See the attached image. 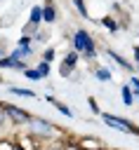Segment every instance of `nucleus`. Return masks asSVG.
I'll return each instance as SVG.
<instances>
[{
    "instance_id": "3",
    "label": "nucleus",
    "mask_w": 139,
    "mask_h": 150,
    "mask_svg": "<svg viewBox=\"0 0 139 150\" xmlns=\"http://www.w3.org/2000/svg\"><path fill=\"white\" fill-rule=\"evenodd\" d=\"M101 117H104V122H106L108 127H113V129H118V131H127V134L139 136V127H137L134 122L123 120V117H115V115H108V112H101Z\"/></svg>"
},
{
    "instance_id": "11",
    "label": "nucleus",
    "mask_w": 139,
    "mask_h": 150,
    "mask_svg": "<svg viewBox=\"0 0 139 150\" xmlns=\"http://www.w3.org/2000/svg\"><path fill=\"white\" fill-rule=\"evenodd\" d=\"M120 94H123V103H125V105H132V101H134V94H132V87H130L127 82L123 84Z\"/></svg>"
},
{
    "instance_id": "27",
    "label": "nucleus",
    "mask_w": 139,
    "mask_h": 150,
    "mask_svg": "<svg viewBox=\"0 0 139 150\" xmlns=\"http://www.w3.org/2000/svg\"><path fill=\"white\" fill-rule=\"evenodd\" d=\"M45 150H64V148H59V145H54V148H45Z\"/></svg>"
},
{
    "instance_id": "18",
    "label": "nucleus",
    "mask_w": 139,
    "mask_h": 150,
    "mask_svg": "<svg viewBox=\"0 0 139 150\" xmlns=\"http://www.w3.org/2000/svg\"><path fill=\"white\" fill-rule=\"evenodd\" d=\"M35 70H38V73H40V75H42V77H45V75H49V63H45V61H40V63H38V68H35Z\"/></svg>"
},
{
    "instance_id": "26",
    "label": "nucleus",
    "mask_w": 139,
    "mask_h": 150,
    "mask_svg": "<svg viewBox=\"0 0 139 150\" xmlns=\"http://www.w3.org/2000/svg\"><path fill=\"white\" fill-rule=\"evenodd\" d=\"M9 150H24V148H21V145H16V143H12V145H9Z\"/></svg>"
},
{
    "instance_id": "16",
    "label": "nucleus",
    "mask_w": 139,
    "mask_h": 150,
    "mask_svg": "<svg viewBox=\"0 0 139 150\" xmlns=\"http://www.w3.org/2000/svg\"><path fill=\"white\" fill-rule=\"evenodd\" d=\"M24 75H26V80H33V82H38V80H42V75L35 70V68H26L24 70Z\"/></svg>"
},
{
    "instance_id": "2",
    "label": "nucleus",
    "mask_w": 139,
    "mask_h": 150,
    "mask_svg": "<svg viewBox=\"0 0 139 150\" xmlns=\"http://www.w3.org/2000/svg\"><path fill=\"white\" fill-rule=\"evenodd\" d=\"M28 129H31V138H54L57 131H59L57 124H52L47 120H40V117H31Z\"/></svg>"
},
{
    "instance_id": "9",
    "label": "nucleus",
    "mask_w": 139,
    "mask_h": 150,
    "mask_svg": "<svg viewBox=\"0 0 139 150\" xmlns=\"http://www.w3.org/2000/svg\"><path fill=\"white\" fill-rule=\"evenodd\" d=\"M28 23H33V26H40V23H42V5H33Z\"/></svg>"
},
{
    "instance_id": "15",
    "label": "nucleus",
    "mask_w": 139,
    "mask_h": 150,
    "mask_svg": "<svg viewBox=\"0 0 139 150\" xmlns=\"http://www.w3.org/2000/svg\"><path fill=\"white\" fill-rule=\"evenodd\" d=\"M94 75H97L99 82H111V70H108V68H97Z\"/></svg>"
},
{
    "instance_id": "8",
    "label": "nucleus",
    "mask_w": 139,
    "mask_h": 150,
    "mask_svg": "<svg viewBox=\"0 0 139 150\" xmlns=\"http://www.w3.org/2000/svg\"><path fill=\"white\" fill-rule=\"evenodd\" d=\"M106 54H108V56H111V59H113V61H115L120 68H125V70H132V63H130L127 59H123L118 52H113V49H106Z\"/></svg>"
},
{
    "instance_id": "21",
    "label": "nucleus",
    "mask_w": 139,
    "mask_h": 150,
    "mask_svg": "<svg viewBox=\"0 0 139 150\" xmlns=\"http://www.w3.org/2000/svg\"><path fill=\"white\" fill-rule=\"evenodd\" d=\"M52 59H54V47H49V49H45V54H42V61H45V63H49Z\"/></svg>"
},
{
    "instance_id": "19",
    "label": "nucleus",
    "mask_w": 139,
    "mask_h": 150,
    "mask_svg": "<svg viewBox=\"0 0 139 150\" xmlns=\"http://www.w3.org/2000/svg\"><path fill=\"white\" fill-rule=\"evenodd\" d=\"M130 87H132V94L139 96V77H130Z\"/></svg>"
},
{
    "instance_id": "14",
    "label": "nucleus",
    "mask_w": 139,
    "mask_h": 150,
    "mask_svg": "<svg viewBox=\"0 0 139 150\" xmlns=\"http://www.w3.org/2000/svg\"><path fill=\"white\" fill-rule=\"evenodd\" d=\"M9 91L16 94V96H24V98H33V96H35L31 89H24V87H9Z\"/></svg>"
},
{
    "instance_id": "25",
    "label": "nucleus",
    "mask_w": 139,
    "mask_h": 150,
    "mask_svg": "<svg viewBox=\"0 0 139 150\" xmlns=\"http://www.w3.org/2000/svg\"><path fill=\"white\" fill-rule=\"evenodd\" d=\"M5 120H7V117H5V112H2V108H0V127L5 124Z\"/></svg>"
},
{
    "instance_id": "4",
    "label": "nucleus",
    "mask_w": 139,
    "mask_h": 150,
    "mask_svg": "<svg viewBox=\"0 0 139 150\" xmlns=\"http://www.w3.org/2000/svg\"><path fill=\"white\" fill-rule=\"evenodd\" d=\"M0 108H2L5 117H7V120H12L14 124H28V122H31V112H26V110H24V108H19V105L0 103Z\"/></svg>"
},
{
    "instance_id": "22",
    "label": "nucleus",
    "mask_w": 139,
    "mask_h": 150,
    "mask_svg": "<svg viewBox=\"0 0 139 150\" xmlns=\"http://www.w3.org/2000/svg\"><path fill=\"white\" fill-rule=\"evenodd\" d=\"M87 103H90V110H92V112H97V115H101V110H99V105H97V101H94V98H90Z\"/></svg>"
},
{
    "instance_id": "6",
    "label": "nucleus",
    "mask_w": 139,
    "mask_h": 150,
    "mask_svg": "<svg viewBox=\"0 0 139 150\" xmlns=\"http://www.w3.org/2000/svg\"><path fill=\"white\" fill-rule=\"evenodd\" d=\"M0 68H14V70H26V63L24 61H16L12 56H2L0 59Z\"/></svg>"
},
{
    "instance_id": "29",
    "label": "nucleus",
    "mask_w": 139,
    "mask_h": 150,
    "mask_svg": "<svg viewBox=\"0 0 139 150\" xmlns=\"http://www.w3.org/2000/svg\"><path fill=\"white\" fill-rule=\"evenodd\" d=\"M0 82H2V80H0Z\"/></svg>"
},
{
    "instance_id": "12",
    "label": "nucleus",
    "mask_w": 139,
    "mask_h": 150,
    "mask_svg": "<svg viewBox=\"0 0 139 150\" xmlns=\"http://www.w3.org/2000/svg\"><path fill=\"white\" fill-rule=\"evenodd\" d=\"M78 59H80V54H78V52H73V49H71V52H68V54H66V59H64V61H61V63H64V66H68V68H71V70H73V68H75V63H78Z\"/></svg>"
},
{
    "instance_id": "1",
    "label": "nucleus",
    "mask_w": 139,
    "mask_h": 150,
    "mask_svg": "<svg viewBox=\"0 0 139 150\" xmlns=\"http://www.w3.org/2000/svg\"><path fill=\"white\" fill-rule=\"evenodd\" d=\"M73 52L82 54L87 61H94V59H97V45H94V38H92L87 30L78 28V30L73 33Z\"/></svg>"
},
{
    "instance_id": "23",
    "label": "nucleus",
    "mask_w": 139,
    "mask_h": 150,
    "mask_svg": "<svg viewBox=\"0 0 139 150\" xmlns=\"http://www.w3.org/2000/svg\"><path fill=\"white\" fill-rule=\"evenodd\" d=\"M59 70H61V75H64V77H71V73H73V70H71L68 66H64V63H61V68H59Z\"/></svg>"
},
{
    "instance_id": "20",
    "label": "nucleus",
    "mask_w": 139,
    "mask_h": 150,
    "mask_svg": "<svg viewBox=\"0 0 139 150\" xmlns=\"http://www.w3.org/2000/svg\"><path fill=\"white\" fill-rule=\"evenodd\" d=\"M31 40H33V38L21 35V38H19V42H16V47H31Z\"/></svg>"
},
{
    "instance_id": "24",
    "label": "nucleus",
    "mask_w": 139,
    "mask_h": 150,
    "mask_svg": "<svg viewBox=\"0 0 139 150\" xmlns=\"http://www.w3.org/2000/svg\"><path fill=\"white\" fill-rule=\"evenodd\" d=\"M134 61H137V66H139V45L134 47Z\"/></svg>"
},
{
    "instance_id": "13",
    "label": "nucleus",
    "mask_w": 139,
    "mask_h": 150,
    "mask_svg": "<svg viewBox=\"0 0 139 150\" xmlns=\"http://www.w3.org/2000/svg\"><path fill=\"white\" fill-rule=\"evenodd\" d=\"M101 26H104V28H108L111 33H115V30L120 28V23H118L113 16H104V19H101Z\"/></svg>"
},
{
    "instance_id": "17",
    "label": "nucleus",
    "mask_w": 139,
    "mask_h": 150,
    "mask_svg": "<svg viewBox=\"0 0 139 150\" xmlns=\"http://www.w3.org/2000/svg\"><path fill=\"white\" fill-rule=\"evenodd\" d=\"M73 5H75V9L80 12V16H90V12H87V7H85V0H73Z\"/></svg>"
},
{
    "instance_id": "28",
    "label": "nucleus",
    "mask_w": 139,
    "mask_h": 150,
    "mask_svg": "<svg viewBox=\"0 0 139 150\" xmlns=\"http://www.w3.org/2000/svg\"><path fill=\"white\" fill-rule=\"evenodd\" d=\"M137 70H139V66H137Z\"/></svg>"
},
{
    "instance_id": "10",
    "label": "nucleus",
    "mask_w": 139,
    "mask_h": 150,
    "mask_svg": "<svg viewBox=\"0 0 139 150\" xmlns=\"http://www.w3.org/2000/svg\"><path fill=\"white\" fill-rule=\"evenodd\" d=\"M31 54H33V47H16L9 56H12V59H16V61H24V59H26V56H31Z\"/></svg>"
},
{
    "instance_id": "7",
    "label": "nucleus",
    "mask_w": 139,
    "mask_h": 150,
    "mask_svg": "<svg viewBox=\"0 0 139 150\" xmlns=\"http://www.w3.org/2000/svg\"><path fill=\"white\" fill-rule=\"evenodd\" d=\"M47 103H52V105H54V108H57V110H59L61 115H66V117H73V110H71V108H68L66 103H61V101H57V98H54L52 94L47 96Z\"/></svg>"
},
{
    "instance_id": "5",
    "label": "nucleus",
    "mask_w": 139,
    "mask_h": 150,
    "mask_svg": "<svg viewBox=\"0 0 139 150\" xmlns=\"http://www.w3.org/2000/svg\"><path fill=\"white\" fill-rule=\"evenodd\" d=\"M42 21H47V23H54L57 21V9H54V2L52 0H47L42 5Z\"/></svg>"
}]
</instances>
